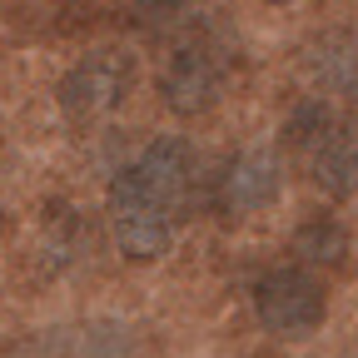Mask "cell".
Segmentation results:
<instances>
[{
    "mask_svg": "<svg viewBox=\"0 0 358 358\" xmlns=\"http://www.w3.org/2000/svg\"><path fill=\"white\" fill-rule=\"evenodd\" d=\"M284 150L329 199L358 194V120H338L324 100H303L284 124Z\"/></svg>",
    "mask_w": 358,
    "mask_h": 358,
    "instance_id": "7a4b0ae2",
    "label": "cell"
},
{
    "mask_svg": "<svg viewBox=\"0 0 358 358\" xmlns=\"http://www.w3.org/2000/svg\"><path fill=\"white\" fill-rule=\"evenodd\" d=\"M229 70H234L229 35L204 15L199 25H189L185 35L169 40L164 65H159V100L174 115H204L219 105L224 85H229Z\"/></svg>",
    "mask_w": 358,
    "mask_h": 358,
    "instance_id": "6da1fadb",
    "label": "cell"
},
{
    "mask_svg": "<svg viewBox=\"0 0 358 358\" xmlns=\"http://www.w3.org/2000/svg\"><path fill=\"white\" fill-rule=\"evenodd\" d=\"M279 185H284L279 155H274V150H244V155H234L229 164H224V174H219V199L229 204L234 214H254V209H264V204H274Z\"/></svg>",
    "mask_w": 358,
    "mask_h": 358,
    "instance_id": "52a82bcc",
    "label": "cell"
},
{
    "mask_svg": "<svg viewBox=\"0 0 358 358\" xmlns=\"http://www.w3.org/2000/svg\"><path fill=\"white\" fill-rule=\"evenodd\" d=\"M134 80H140V65H134L129 50L120 45H105V50H90L80 55L65 75H60V110L80 124L90 120H105L115 110H124V100L134 95Z\"/></svg>",
    "mask_w": 358,
    "mask_h": 358,
    "instance_id": "277c9868",
    "label": "cell"
},
{
    "mask_svg": "<svg viewBox=\"0 0 358 358\" xmlns=\"http://www.w3.org/2000/svg\"><path fill=\"white\" fill-rule=\"evenodd\" d=\"M268 6H284V0H268Z\"/></svg>",
    "mask_w": 358,
    "mask_h": 358,
    "instance_id": "9c48e42d",
    "label": "cell"
},
{
    "mask_svg": "<svg viewBox=\"0 0 358 358\" xmlns=\"http://www.w3.org/2000/svg\"><path fill=\"white\" fill-rule=\"evenodd\" d=\"M294 259L303 268H338L348 259V229L334 219V214H319V219H303L294 229Z\"/></svg>",
    "mask_w": 358,
    "mask_h": 358,
    "instance_id": "ba28073f",
    "label": "cell"
},
{
    "mask_svg": "<svg viewBox=\"0 0 358 358\" xmlns=\"http://www.w3.org/2000/svg\"><path fill=\"white\" fill-rule=\"evenodd\" d=\"M134 174L145 179L150 189H159L179 214L194 209V194H199V150L179 134H164V140H150L134 159Z\"/></svg>",
    "mask_w": 358,
    "mask_h": 358,
    "instance_id": "8992f818",
    "label": "cell"
},
{
    "mask_svg": "<svg viewBox=\"0 0 358 358\" xmlns=\"http://www.w3.org/2000/svg\"><path fill=\"white\" fill-rule=\"evenodd\" d=\"M324 308H329L324 279L303 264H274V268H264L259 284H254V313H259V324L274 329V334L319 329Z\"/></svg>",
    "mask_w": 358,
    "mask_h": 358,
    "instance_id": "5b68a950",
    "label": "cell"
},
{
    "mask_svg": "<svg viewBox=\"0 0 358 358\" xmlns=\"http://www.w3.org/2000/svg\"><path fill=\"white\" fill-rule=\"evenodd\" d=\"M105 209H110V234H115L120 254H124V259H140V264L169 254L179 224H185V214H179L159 189H150L145 179L134 174V164H124V169L110 179Z\"/></svg>",
    "mask_w": 358,
    "mask_h": 358,
    "instance_id": "3957f363",
    "label": "cell"
}]
</instances>
